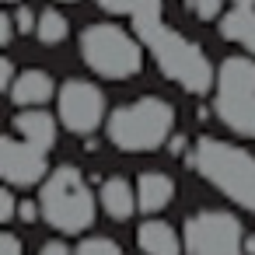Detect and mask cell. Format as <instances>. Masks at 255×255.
<instances>
[{"label": "cell", "mask_w": 255, "mask_h": 255, "mask_svg": "<svg viewBox=\"0 0 255 255\" xmlns=\"http://www.w3.org/2000/svg\"><path fill=\"white\" fill-rule=\"evenodd\" d=\"M171 196H175V182H171L168 175H157V171L140 175V182H136V206H140L143 213L164 210V206L171 203Z\"/></svg>", "instance_id": "cell-12"}, {"label": "cell", "mask_w": 255, "mask_h": 255, "mask_svg": "<svg viewBox=\"0 0 255 255\" xmlns=\"http://www.w3.org/2000/svg\"><path fill=\"white\" fill-rule=\"evenodd\" d=\"M0 171L11 185H35L46 175V150L28 140L7 136L0 143Z\"/></svg>", "instance_id": "cell-9"}, {"label": "cell", "mask_w": 255, "mask_h": 255, "mask_svg": "<svg viewBox=\"0 0 255 255\" xmlns=\"http://www.w3.org/2000/svg\"><path fill=\"white\" fill-rule=\"evenodd\" d=\"M220 7H224V0H192V11L199 14V18H217L220 14Z\"/></svg>", "instance_id": "cell-19"}, {"label": "cell", "mask_w": 255, "mask_h": 255, "mask_svg": "<svg viewBox=\"0 0 255 255\" xmlns=\"http://www.w3.org/2000/svg\"><path fill=\"white\" fill-rule=\"evenodd\" d=\"M53 91L56 88H53V77L46 70H25L11 88V102L18 109H39L53 98Z\"/></svg>", "instance_id": "cell-10"}, {"label": "cell", "mask_w": 255, "mask_h": 255, "mask_svg": "<svg viewBox=\"0 0 255 255\" xmlns=\"http://www.w3.org/2000/svg\"><path fill=\"white\" fill-rule=\"evenodd\" d=\"M220 35L238 42L245 53L255 56V7H234L220 21Z\"/></svg>", "instance_id": "cell-14"}, {"label": "cell", "mask_w": 255, "mask_h": 255, "mask_svg": "<svg viewBox=\"0 0 255 255\" xmlns=\"http://www.w3.org/2000/svg\"><path fill=\"white\" fill-rule=\"evenodd\" d=\"M7 4H18V0H7Z\"/></svg>", "instance_id": "cell-28"}, {"label": "cell", "mask_w": 255, "mask_h": 255, "mask_svg": "<svg viewBox=\"0 0 255 255\" xmlns=\"http://www.w3.org/2000/svg\"><path fill=\"white\" fill-rule=\"evenodd\" d=\"M39 255H70V248H67L63 241H46Z\"/></svg>", "instance_id": "cell-24"}, {"label": "cell", "mask_w": 255, "mask_h": 255, "mask_svg": "<svg viewBox=\"0 0 255 255\" xmlns=\"http://www.w3.org/2000/svg\"><path fill=\"white\" fill-rule=\"evenodd\" d=\"M133 28L143 39V46L154 53L161 74H168L175 84H182L192 95H203L217 84V74L203 56V49L161 21V0H140V7L133 11Z\"/></svg>", "instance_id": "cell-1"}, {"label": "cell", "mask_w": 255, "mask_h": 255, "mask_svg": "<svg viewBox=\"0 0 255 255\" xmlns=\"http://www.w3.org/2000/svg\"><path fill=\"white\" fill-rule=\"evenodd\" d=\"M185 252L189 255H245L241 224L220 210L196 213L185 224Z\"/></svg>", "instance_id": "cell-7"}, {"label": "cell", "mask_w": 255, "mask_h": 255, "mask_svg": "<svg viewBox=\"0 0 255 255\" xmlns=\"http://www.w3.org/2000/svg\"><path fill=\"white\" fill-rule=\"evenodd\" d=\"M81 56H84V63L95 74H102L109 81H126V77L140 74V63H143L140 46L116 25H91V28H84Z\"/></svg>", "instance_id": "cell-6"}, {"label": "cell", "mask_w": 255, "mask_h": 255, "mask_svg": "<svg viewBox=\"0 0 255 255\" xmlns=\"http://www.w3.org/2000/svg\"><path fill=\"white\" fill-rule=\"evenodd\" d=\"M0 255H21V241L14 234H4L0 238Z\"/></svg>", "instance_id": "cell-22"}, {"label": "cell", "mask_w": 255, "mask_h": 255, "mask_svg": "<svg viewBox=\"0 0 255 255\" xmlns=\"http://www.w3.org/2000/svg\"><path fill=\"white\" fill-rule=\"evenodd\" d=\"M213 105L234 133L255 136V63L248 56L224 60L213 84Z\"/></svg>", "instance_id": "cell-5"}, {"label": "cell", "mask_w": 255, "mask_h": 255, "mask_svg": "<svg viewBox=\"0 0 255 255\" xmlns=\"http://www.w3.org/2000/svg\"><path fill=\"white\" fill-rule=\"evenodd\" d=\"M18 213H21L25 220H32V217H35V206H32V203H21V206H18Z\"/></svg>", "instance_id": "cell-25"}, {"label": "cell", "mask_w": 255, "mask_h": 255, "mask_svg": "<svg viewBox=\"0 0 255 255\" xmlns=\"http://www.w3.org/2000/svg\"><path fill=\"white\" fill-rule=\"evenodd\" d=\"M192 161L203 171V178H210L220 192H227L234 203H241L245 210L255 213V157L252 154H245L234 143L206 136L196 143Z\"/></svg>", "instance_id": "cell-4"}, {"label": "cell", "mask_w": 255, "mask_h": 255, "mask_svg": "<svg viewBox=\"0 0 255 255\" xmlns=\"http://www.w3.org/2000/svg\"><path fill=\"white\" fill-rule=\"evenodd\" d=\"M39 213L46 217L49 227H56L63 234H77L95 224V196L84 185L77 168L60 164L46 178L42 196H39Z\"/></svg>", "instance_id": "cell-3"}, {"label": "cell", "mask_w": 255, "mask_h": 255, "mask_svg": "<svg viewBox=\"0 0 255 255\" xmlns=\"http://www.w3.org/2000/svg\"><path fill=\"white\" fill-rule=\"evenodd\" d=\"M136 245L143 255H182L178 234L164 224V220H147L136 231Z\"/></svg>", "instance_id": "cell-13"}, {"label": "cell", "mask_w": 255, "mask_h": 255, "mask_svg": "<svg viewBox=\"0 0 255 255\" xmlns=\"http://www.w3.org/2000/svg\"><path fill=\"white\" fill-rule=\"evenodd\" d=\"M11 35H14V18L11 14H4V18H0V42H11Z\"/></svg>", "instance_id": "cell-23"}, {"label": "cell", "mask_w": 255, "mask_h": 255, "mask_svg": "<svg viewBox=\"0 0 255 255\" xmlns=\"http://www.w3.org/2000/svg\"><path fill=\"white\" fill-rule=\"evenodd\" d=\"M98 7L109 11V14H129L133 18V11L140 7V0H98Z\"/></svg>", "instance_id": "cell-18"}, {"label": "cell", "mask_w": 255, "mask_h": 255, "mask_svg": "<svg viewBox=\"0 0 255 255\" xmlns=\"http://www.w3.org/2000/svg\"><path fill=\"white\" fill-rule=\"evenodd\" d=\"M14 25H18V32H25V35H28V32H35V28H39V18H35L28 7H18V14H14Z\"/></svg>", "instance_id": "cell-20"}, {"label": "cell", "mask_w": 255, "mask_h": 255, "mask_svg": "<svg viewBox=\"0 0 255 255\" xmlns=\"http://www.w3.org/2000/svg\"><path fill=\"white\" fill-rule=\"evenodd\" d=\"M35 35H39V42H46V46L63 42V39H67V18L56 14V11H42V14H39V28H35Z\"/></svg>", "instance_id": "cell-16"}, {"label": "cell", "mask_w": 255, "mask_h": 255, "mask_svg": "<svg viewBox=\"0 0 255 255\" xmlns=\"http://www.w3.org/2000/svg\"><path fill=\"white\" fill-rule=\"evenodd\" d=\"M74 255H123V252H119V245L109 241V238H88V241H81V248H77Z\"/></svg>", "instance_id": "cell-17"}, {"label": "cell", "mask_w": 255, "mask_h": 255, "mask_svg": "<svg viewBox=\"0 0 255 255\" xmlns=\"http://www.w3.org/2000/svg\"><path fill=\"white\" fill-rule=\"evenodd\" d=\"M245 255H255V234L245 238Z\"/></svg>", "instance_id": "cell-26"}, {"label": "cell", "mask_w": 255, "mask_h": 255, "mask_svg": "<svg viewBox=\"0 0 255 255\" xmlns=\"http://www.w3.org/2000/svg\"><path fill=\"white\" fill-rule=\"evenodd\" d=\"M14 213H18V206H14V196L4 189V192H0V217H4V224H11V220H14Z\"/></svg>", "instance_id": "cell-21"}, {"label": "cell", "mask_w": 255, "mask_h": 255, "mask_svg": "<svg viewBox=\"0 0 255 255\" xmlns=\"http://www.w3.org/2000/svg\"><path fill=\"white\" fill-rule=\"evenodd\" d=\"M102 206H105L109 217L126 220V217H133V210H136V189H133L126 178H109V182L102 185Z\"/></svg>", "instance_id": "cell-15"}, {"label": "cell", "mask_w": 255, "mask_h": 255, "mask_svg": "<svg viewBox=\"0 0 255 255\" xmlns=\"http://www.w3.org/2000/svg\"><path fill=\"white\" fill-rule=\"evenodd\" d=\"M60 119L70 133L88 136L102 126L105 119V98L95 84L88 81H67L60 88Z\"/></svg>", "instance_id": "cell-8"}, {"label": "cell", "mask_w": 255, "mask_h": 255, "mask_svg": "<svg viewBox=\"0 0 255 255\" xmlns=\"http://www.w3.org/2000/svg\"><path fill=\"white\" fill-rule=\"evenodd\" d=\"M234 7H255V0H234Z\"/></svg>", "instance_id": "cell-27"}, {"label": "cell", "mask_w": 255, "mask_h": 255, "mask_svg": "<svg viewBox=\"0 0 255 255\" xmlns=\"http://www.w3.org/2000/svg\"><path fill=\"white\" fill-rule=\"evenodd\" d=\"M171 126H175V112H171L168 102H161V98H140V102L119 105L112 112V119H109V140L119 150L147 154V150H157L171 136Z\"/></svg>", "instance_id": "cell-2"}, {"label": "cell", "mask_w": 255, "mask_h": 255, "mask_svg": "<svg viewBox=\"0 0 255 255\" xmlns=\"http://www.w3.org/2000/svg\"><path fill=\"white\" fill-rule=\"evenodd\" d=\"M14 129L21 133V140H28V143H35V147H42V150H49V147L56 143V123H53L49 112L25 109V112H18Z\"/></svg>", "instance_id": "cell-11"}]
</instances>
